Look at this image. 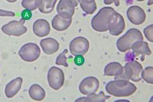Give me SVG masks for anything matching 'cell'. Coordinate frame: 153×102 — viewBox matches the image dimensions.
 Segmentation results:
<instances>
[{
    "mask_svg": "<svg viewBox=\"0 0 153 102\" xmlns=\"http://www.w3.org/2000/svg\"><path fill=\"white\" fill-rule=\"evenodd\" d=\"M72 22V18L65 19L59 15H56L52 21V26L55 30L58 31H64L70 27Z\"/></svg>",
    "mask_w": 153,
    "mask_h": 102,
    "instance_id": "16",
    "label": "cell"
},
{
    "mask_svg": "<svg viewBox=\"0 0 153 102\" xmlns=\"http://www.w3.org/2000/svg\"><path fill=\"white\" fill-rule=\"evenodd\" d=\"M123 71V66L119 63L112 62L105 66L104 75L106 76L112 77L120 75Z\"/></svg>",
    "mask_w": 153,
    "mask_h": 102,
    "instance_id": "17",
    "label": "cell"
},
{
    "mask_svg": "<svg viewBox=\"0 0 153 102\" xmlns=\"http://www.w3.org/2000/svg\"><path fill=\"white\" fill-rule=\"evenodd\" d=\"M131 49L134 57L141 55V60L144 61L145 55H150L152 53L149 48L148 44L143 40H139L134 43Z\"/></svg>",
    "mask_w": 153,
    "mask_h": 102,
    "instance_id": "12",
    "label": "cell"
},
{
    "mask_svg": "<svg viewBox=\"0 0 153 102\" xmlns=\"http://www.w3.org/2000/svg\"><path fill=\"white\" fill-rule=\"evenodd\" d=\"M99 81L95 77H89L85 78L81 82L79 86V90L81 94L88 95L95 93L99 88Z\"/></svg>",
    "mask_w": 153,
    "mask_h": 102,
    "instance_id": "9",
    "label": "cell"
},
{
    "mask_svg": "<svg viewBox=\"0 0 153 102\" xmlns=\"http://www.w3.org/2000/svg\"><path fill=\"white\" fill-rule=\"evenodd\" d=\"M109 98H110V96L105 95L103 92H101L99 94L92 93L88 95L87 97H85V102H104Z\"/></svg>",
    "mask_w": 153,
    "mask_h": 102,
    "instance_id": "22",
    "label": "cell"
},
{
    "mask_svg": "<svg viewBox=\"0 0 153 102\" xmlns=\"http://www.w3.org/2000/svg\"><path fill=\"white\" fill-rule=\"evenodd\" d=\"M21 15L22 17V19L24 20L25 21L29 20L32 17V12H31V11H30L29 10L25 9L22 11Z\"/></svg>",
    "mask_w": 153,
    "mask_h": 102,
    "instance_id": "27",
    "label": "cell"
},
{
    "mask_svg": "<svg viewBox=\"0 0 153 102\" xmlns=\"http://www.w3.org/2000/svg\"><path fill=\"white\" fill-rule=\"evenodd\" d=\"M104 2L105 4H111L114 3L116 6H119L120 5L119 0H104Z\"/></svg>",
    "mask_w": 153,
    "mask_h": 102,
    "instance_id": "30",
    "label": "cell"
},
{
    "mask_svg": "<svg viewBox=\"0 0 153 102\" xmlns=\"http://www.w3.org/2000/svg\"><path fill=\"white\" fill-rule=\"evenodd\" d=\"M128 64L131 66L133 71V77L131 80L135 82L140 81L142 79L141 73L143 70V68L142 66L139 63L134 60L128 62Z\"/></svg>",
    "mask_w": 153,
    "mask_h": 102,
    "instance_id": "19",
    "label": "cell"
},
{
    "mask_svg": "<svg viewBox=\"0 0 153 102\" xmlns=\"http://www.w3.org/2000/svg\"><path fill=\"white\" fill-rule=\"evenodd\" d=\"M105 88L109 94L117 97H129L133 95L137 89L134 84L124 79H115L109 82Z\"/></svg>",
    "mask_w": 153,
    "mask_h": 102,
    "instance_id": "1",
    "label": "cell"
},
{
    "mask_svg": "<svg viewBox=\"0 0 153 102\" xmlns=\"http://www.w3.org/2000/svg\"><path fill=\"white\" fill-rule=\"evenodd\" d=\"M42 0H23L22 1V6L30 11H33L40 6Z\"/></svg>",
    "mask_w": 153,
    "mask_h": 102,
    "instance_id": "23",
    "label": "cell"
},
{
    "mask_svg": "<svg viewBox=\"0 0 153 102\" xmlns=\"http://www.w3.org/2000/svg\"><path fill=\"white\" fill-rule=\"evenodd\" d=\"M81 7L86 14L92 15L96 11L97 6L95 0H79Z\"/></svg>",
    "mask_w": 153,
    "mask_h": 102,
    "instance_id": "20",
    "label": "cell"
},
{
    "mask_svg": "<svg viewBox=\"0 0 153 102\" xmlns=\"http://www.w3.org/2000/svg\"><path fill=\"white\" fill-rule=\"evenodd\" d=\"M141 78L145 82L153 84V67L149 66L143 70L141 73Z\"/></svg>",
    "mask_w": 153,
    "mask_h": 102,
    "instance_id": "24",
    "label": "cell"
},
{
    "mask_svg": "<svg viewBox=\"0 0 153 102\" xmlns=\"http://www.w3.org/2000/svg\"><path fill=\"white\" fill-rule=\"evenodd\" d=\"M75 10V6L71 0H60L57 6V11L61 17L71 19Z\"/></svg>",
    "mask_w": 153,
    "mask_h": 102,
    "instance_id": "11",
    "label": "cell"
},
{
    "mask_svg": "<svg viewBox=\"0 0 153 102\" xmlns=\"http://www.w3.org/2000/svg\"><path fill=\"white\" fill-rule=\"evenodd\" d=\"M143 36L141 31L137 29L129 30L124 35L118 39L117 46L118 50L125 53L131 49L134 42L139 40H143Z\"/></svg>",
    "mask_w": 153,
    "mask_h": 102,
    "instance_id": "2",
    "label": "cell"
},
{
    "mask_svg": "<svg viewBox=\"0 0 153 102\" xmlns=\"http://www.w3.org/2000/svg\"><path fill=\"white\" fill-rule=\"evenodd\" d=\"M33 31L38 37L48 36L50 32V26L48 21L45 19H39L33 25Z\"/></svg>",
    "mask_w": 153,
    "mask_h": 102,
    "instance_id": "13",
    "label": "cell"
},
{
    "mask_svg": "<svg viewBox=\"0 0 153 102\" xmlns=\"http://www.w3.org/2000/svg\"><path fill=\"white\" fill-rule=\"evenodd\" d=\"M136 1H140V2H142V1H145V0H136Z\"/></svg>",
    "mask_w": 153,
    "mask_h": 102,
    "instance_id": "34",
    "label": "cell"
},
{
    "mask_svg": "<svg viewBox=\"0 0 153 102\" xmlns=\"http://www.w3.org/2000/svg\"><path fill=\"white\" fill-rule=\"evenodd\" d=\"M19 54L23 60L29 63L33 62L40 57V49L36 44L27 43L21 47Z\"/></svg>",
    "mask_w": 153,
    "mask_h": 102,
    "instance_id": "4",
    "label": "cell"
},
{
    "mask_svg": "<svg viewBox=\"0 0 153 102\" xmlns=\"http://www.w3.org/2000/svg\"><path fill=\"white\" fill-rule=\"evenodd\" d=\"M25 23V21L22 19L20 21H12L4 25L1 30L3 33L9 36H20L27 31L24 26Z\"/></svg>",
    "mask_w": 153,
    "mask_h": 102,
    "instance_id": "7",
    "label": "cell"
},
{
    "mask_svg": "<svg viewBox=\"0 0 153 102\" xmlns=\"http://www.w3.org/2000/svg\"><path fill=\"white\" fill-rule=\"evenodd\" d=\"M125 29V23L123 17L119 13L114 12L108 20V30L113 36H119Z\"/></svg>",
    "mask_w": 153,
    "mask_h": 102,
    "instance_id": "5",
    "label": "cell"
},
{
    "mask_svg": "<svg viewBox=\"0 0 153 102\" xmlns=\"http://www.w3.org/2000/svg\"><path fill=\"white\" fill-rule=\"evenodd\" d=\"M23 79L21 77L16 78L8 83L5 88V94L8 98H12L15 96L21 88Z\"/></svg>",
    "mask_w": 153,
    "mask_h": 102,
    "instance_id": "15",
    "label": "cell"
},
{
    "mask_svg": "<svg viewBox=\"0 0 153 102\" xmlns=\"http://www.w3.org/2000/svg\"><path fill=\"white\" fill-rule=\"evenodd\" d=\"M115 12L111 7L101 8L91 21L93 29L98 32H105L108 30V20L111 15Z\"/></svg>",
    "mask_w": 153,
    "mask_h": 102,
    "instance_id": "3",
    "label": "cell"
},
{
    "mask_svg": "<svg viewBox=\"0 0 153 102\" xmlns=\"http://www.w3.org/2000/svg\"><path fill=\"white\" fill-rule=\"evenodd\" d=\"M89 47V41L84 37H77L70 44V50L74 56H84L88 51Z\"/></svg>",
    "mask_w": 153,
    "mask_h": 102,
    "instance_id": "8",
    "label": "cell"
},
{
    "mask_svg": "<svg viewBox=\"0 0 153 102\" xmlns=\"http://www.w3.org/2000/svg\"><path fill=\"white\" fill-rule=\"evenodd\" d=\"M71 1L74 3V4L75 7H77L78 6V4H79V0H71Z\"/></svg>",
    "mask_w": 153,
    "mask_h": 102,
    "instance_id": "31",
    "label": "cell"
},
{
    "mask_svg": "<svg viewBox=\"0 0 153 102\" xmlns=\"http://www.w3.org/2000/svg\"><path fill=\"white\" fill-rule=\"evenodd\" d=\"M57 0H42L39 10L43 13H50L53 12Z\"/></svg>",
    "mask_w": 153,
    "mask_h": 102,
    "instance_id": "21",
    "label": "cell"
},
{
    "mask_svg": "<svg viewBox=\"0 0 153 102\" xmlns=\"http://www.w3.org/2000/svg\"><path fill=\"white\" fill-rule=\"evenodd\" d=\"M153 4V0H148V4L149 6L152 5Z\"/></svg>",
    "mask_w": 153,
    "mask_h": 102,
    "instance_id": "32",
    "label": "cell"
},
{
    "mask_svg": "<svg viewBox=\"0 0 153 102\" xmlns=\"http://www.w3.org/2000/svg\"><path fill=\"white\" fill-rule=\"evenodd\" d=\"M74 63L76 66H82L85 63L84 57L82 55H76L74 58Z\"/></svg>",
    "mask_w": 153,
    "mask_h": 102,
    "instance_id": "28",
    "label": "cell"
},
{
    "mask_svg": "<svg viewBox=\"0 0 153 102\" xmlns=\"http://www.w3.org/2000/svg\"><path fill=\"white\" fill-rule=\"evenodd\" d=\"M6 1H7V2H11V3L15 2L16 1H17V0H6Z\"/></svg>",
    "mask_w": 153,
    "mask_h": 102,
    "instance_id": "33",
    "label": "cell"
},
{
    "mask_svg": "<svg viewBox=\"0 0 153 102\" xmlns=\"http://www.w3.org/2000/svg\"><path fill=\"white\" fill-rule=\"evenodd\" d=\"M40 46L43 51L47 55H52L56 53L60 48L58 41L51 37L41 40Z\"/></svg>",
    "mask_w": 153,
    "mask_h": 102,
    "instance_id": "14",
    "label": "cell"
},
{
    "mask_svg": "<svg viewBox=\"0 0 153 102\" xmlns=\"http://www.w3.org/2000/svg\"><path fill=\"white\" fill-rule=\"evenodd\" d=\"M48 79L49 86L51 88L59 90L64 84V73L60 68L53 66L48 70Z\"/></svg>",
    "mask_w": 153,
    "mask_h": 102,
    "instance_id": "6",
    "label": "cell"
},
{
    "mask_svg": "<svg viewBox=\"0 0 153 102\" xmlns=\"http://www.w3.org/2000/svg\"><path fill=\"white\" fill-rule=\"evenodd\" d=\"M29 95L33 100L36 101H42L46 95L44 89L39 84H33L28 90Z\"/></svg>",
    "mask_w": 153,
    "mask_h": 102,
    "instance_id": "18",
    "label": "cell"
},
{
    "mask_svg": "<svg viewBox=\"0 0 153 102\" xmlns=\"http://www.w3.org/2000/svg\"><path fill=\"white\" fill-rule=\"evenodd\" d=\"M144 34L145 35L146 38L149 41L153 42V25H149V26L146 27L144 29Z\"/></svg>",
    "mask_w": 153,
    "mask_h": 102,
    "instance_id": "26",
    "label": "cell"
},
{
    "mask_svg": "<svg viewBox=\"0 0 153 102\" xmlns=\"http://www.w3.org/2000/svg\"><path fill=\"white\" fill-rule=\"evenodd\" d=\"M15 15H16L15 13L12 11H8L0 10V16L13 17Z\"/></svg>",
    "mask_w": 153,
    "mask_h": 102,
    "instance_id": "29",
    "label": "cell"
},
{
    "mask_svg": "<svg viewBox=\"0 0 153 102\" xmlns=\"http://www.w3.org/2000/svg\"><path fill=\"white\" fill-rule=\"evenodd\" d=\"M68 53V49H65L64 51L61 53L57 57L56 60V64L57 66H62L68 68L69 67L68 63L67 62V57H66V54Z\"/></svg>",
    "mask_w": 153,
    "mask_h": 102,
    "instance_id": "25",
    "label": "cell"
},
{
    "mask_svg": "<svg viewBox=\"0 0 153 102\" xmlns=\"http://www.w3.org/2000/svg\"><path fill=\"white\" fill-rule=\"evenodd\" d=\"M126 14L130 22L136 25L142 24L146 20V14L144 10L137 6L129 7Z\"/></svg>",
    "mask_w": 153,
    "mask_h": 102,
    "instance_id": "10",
    "label": "cell"
}]
</instances>
